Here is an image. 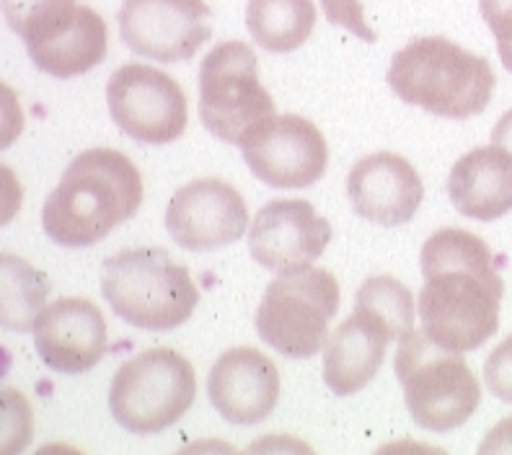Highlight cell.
I'll return each mask as SVG.
<instances>
[{
	"label": "cell",
	"instance_id": "6da1fadb",
	"mask_svg": "<svg viewBox=\"0 0 512 455\" xmlns=\"http://www.w3.org/2000/svg\"><path fill=\"white\" fill-rule=\"evenodd\" d=\"M425 287L419 293L422 329L453 352H474L500 329L505 293L494 256L479 236L461 228H440L422 246Z\"/></svg>",
	"mask_w": 512,
	"mask_h": 455
},
{
	"label": "cell",
	"instance_id": "7a4b0ae2",
	"mask_svg": "<svg viewBox=\"0 0 512 455\" xmlns=\"http://www.w3.org/2000/svg\"><path fill=\"white\" fill-rule=\"evenodd\" d=\"M143 202V176L119 150L91 148L75 156L44 202V233L65 249H86L130 220Z\"/></svg>",
	"mask_w": 512,
	"mask_h": 455
},
{
	"label": "cell",
	"instance_id": "3957f363",
	"mask_svg": "<svg viewBox=\"0 0 512 455\" xmlns=\"http://www.w3.org/2000/svg\"><path fill=\"white\" fill-rule=\"evenodd\" d=\"M404 104L448 119H469L487 109L494 94V70L484 57L445 37H422L391 57L386 75Z\"/></svg>",
	"mask_w": 512,
	"mask_h": 455
},
{
	"label": "cell",
	"instance_id": "277c9868",
	"mask_svg": "<svg viewBox=\"0 0 512 455\" xmlns=\"http://www.w3.org/2000/svg\"><path fill=\"white\" fill-rule=\"evenodd\" d=\"M101 295L122 321L143 331L182 326L200 303L189 269L163 249H125L104 259Z\"/></svg>",
	"mask_w": 512,
	"mask_h": 455
},
{
	"label": "cell",
	"instance_id": "5b68a950",
	"mask_svg": "<svg viewBox=\"0 0 512 455\" xmlns=\"http://www.w3.org/2000/svg\"><path fill=\"white\" fill-rule=\"evenodd\" d=\"M3 16L42 73L73 78L107 57V21L73 0H3Z\"/></svg>",
	"mask_w": 512,
	"mask_h": 455
},
{
	"label": "cell",
	"instance_id": "8992f818",
	"mask_svg": "<svg viewBox=\"0 0 512 455\" xmlns=\"http://www.w3.org/2000/svg\"><path fill=\"white\" fill-rule=\"evenodd\" d=\"M394 368L406 409L422 430H456L479 406L481 386L461 352L435 344L425 329L399 339Z\"/></svg>",
	"mask_w": 512,
	"mask_h": 455
},
{
	"label": "cell",
	"instance_id": "52a82bcc",
	"mask_svg": "<svg viewBox=\"0 0 512 455\" xmlns=\"http://www.w3.org/2000/svg\"><path fill=\"white\" fill-rule=\"evenodd\" d=\"M339 311L337 277L316 267L282 272L269 282L256 308L254 326L262 342L285 357L319 355L329 339V321Z\"/></svg>",
	"mask_w": 512,
	"mask_h": 455
},
{
	"label": "cell",
	"instance_id": "ba28073f",
	"mask_svg": "<svg viewBox=\"0 0 512 455\" xmlns=\"http://www.w3.org/2000/svg\"><path fill=\"white\" fill-rule=\"evenodd\" d=\"M194 396L197 375L187 357L156 347L119 365L109 386V409L127 432L156 435L189 412Z\"/></svg>",
	"mask_w": 512,
	"mask_h": 455
},
{
	"label": "cell",
	"instance_id": "9c48e42d",
	"mask_svg": "<svg viewBox=\"0 0 512 455\" xmlns=\"http://www.w3.org/2000/svg\"><path fill=\"white\" fill-rule=\"evenodd\" d=\"M275 117V101L259 81V60L246 42H220L200 65V119L223 143L241 145L254 127Z\"/></svg>",
	"mask_w": 512,
	"mask_h": 455
},
{
	"label": "cell",
	"instance_id": "30bf717a",
	"mask_svg": "<svg viewBox=\"0 0 512 455\" xmlns=\"http://www.w3.org/2000/svg\"><path fill=\"white\" fill-rule=\"evenodd\" d=\"M107 104L114 125L145 145H166L187 127V96L163 70L143 63L122 65L107 83Z\"/></svg>",
	"mask_w": 512,
	"mask_h": 455
},
{
	"label": "cell",
	"instance_id": "8fae6325",
	"mask_svg": "<svg viewBox=\"0 0 512 455\" xmlns=\"http://www.w3.org/2000/svg\"><path fill=\"white\" fill-rule=\"evenodd\" d=\"M251 174L267 187L303 189L324 176L329 148L311 119L298 114L269 117L241 140Z\"/></svg>",
	"mask_w": 512,
	"mask_h": 455
},
{
	"label": "cell",
	"instance_id": "7c38bea8",
	"mask_svg": "<svg viewBox=\"0 0 512 455\" xmlns=\"http://www.w3.org/2000/svg\"><path fill=\"white\" fill-rule=\"evenodd\" d=\"M205 0H125L119 37L135 55L156 63H187L213 37Z\"/></svg>",
	"mask_w": 512,
	"mask_h": 455
},
{
	"label": "cell",
	"instance_id": "4fadbf2b",
	"mask_svg": "<svg viewBox=\"0 0 512 455\" xmlns=\"http://www.w3.org/2000/svg\"><path fill=\"white\" fill-rule=\"evenodd\" d=\"M166 228L179 249L215 251L244 236L249 210L228 181L197 179L176 189L166 210Z\"/></svg>",
	"mask_w": 512,
	"mask_h": 455
},
{
	"label": "cell",
	"instance_id": "5bb4252c",
	"mask_svg": "<svg viewBox=\"0 0 512 455\" xmlns=\"http://www.w3.org/2000/svg\"><path fill=\"white\" fill-rule=\"evenodd\" d=\"M331 241L329 220L308 200H272L259 207L249 228V251L259 267L290 272L319 259Z\"/></svg>",
	"mask_w": 512,
	"mask_h": 455
},
{
	"label": "cell",
	"instance_id": "9a60e30c",
	"mask_svg": "<svg viewBox=\"0 0 512 455\" xmlns=\"http://www.w3.org/2000/svg\"><path fill=\"white\" fill-rule=\"evenodd\" d=\"M32 331L39 360L55 373H86L107 352V321L86 298L55 300L42 308Z\"/></svg>",
	"mask_w": 512,
	"mask_h": 455
},
{
	"label": "cell",
	"instance_id": "2e32d148",
	"mask_svg": "<svg viewBox=\"0 0 512 455\" xmlns=\"http://www.w3.org/2000/svg\"><path fill=\"white\" fill-rule=\"evenodd\" d=\"M207 396L225 422H262L280 399V370L254 347H236L223 352L210 368Z\"/></svg>",
	"mask_w": 512,
	"mask_h": 455
},
{
	"label": "cell",
	"instance_id": "e0dca14e",
	"mask_svg": "<svg viewBox=\"0 0 512 455\" xmlns=\"http://www.w3.org/2000/svg\"><path fill=\"white\" fill-rule=\"evenodd\" d=\"M347 194L357 215L394 228L414 218L425 197V187L404 156L381 150L352 166L347 176Z\"/></svg>",
	"mask_w": 512,
	"mask_h": 455
},
{
	"label": "cell",
	"instance_id": "ac0fdd59",
	"mask_svg": "<svg viewBox=\"0 0 512 455\" xmlns=\"http://www.w3.org/2000/svg\"><path fill=\"white\" fill-rule=\"evenodd\" d=\"M394 342L388 326L373 311L357 308L331 331L324 347V381L337 396L363 391L386 357V344Z\"/></svg>",
	"mask_w": 512,
	"mask_h": 455
},
{
	"label": "cell",
	"instance_id": "d6986e66",
	"mask_svg": "<svg viewBox=\"0 0 512 455\" xmlns=\"http://www.w3.org/2000/svg\"><path fill=\"white\" fill-rule=\"evenodd\" d=\"M448 197L461 215L497 220L512 210V156L502 148H476L456 161Z\"/></svg>",
	"mask_w": 512,
	"mask_h": 455
},
{
	"label": "cell",
	"instance_id": "ffe728a7",
	"mask_svg": "<svg viewBox=\"0 0 512 455\" xmlns=\"http://www.w3.org/2000/svg\"><path fill=\"white\" fill-rule=\"evenodd\" d=\"M313 0H249L246 26L267 52H293L308 42L316 26Z\"/></svg>",
	"mask_w": 512,
	"mask_h": 455
},
{
	"label": "cell",
	"instance_id": "44dd1931",
	"mask_svg": "<svg viewBox=\"0 0 512 455\" xmlns=\"http://www.w3.org/2000/svg\"><path fill=\"white\" fill-rule=\"evenodd\" d=\"M50 293V280L19 256H3V326L11 331H29L37 313H42Z\"/></svg>",
	"mask_w": 512,
	"mask_h": 455
},
{
	"label": "cell",
	"instance_id": "7402d4cb",
	"mask_svg": "<svg viewBox=\"0 0 512 455\" xmlns=\"http://www.w3.org/2000/svg\"><path fill=\"white\" fill-rule=\"evenodd\" d=\"M355 306L373 311L388 326L394 342L404 339L414 329V303L412 293L404 282L388 275L368 277L357 287Z\"/></svg>",
	"mask_w": 512,
	"mask_h": 455
},
{
	"label": "cell",
	"instance_id": "603a6c76",
	"mask_svg": "<svg viewBox=\"0 0 512 455\" xmlns=\"http://www.w3.org/2000/svg\"><path fill=\"white\" fill-rule=\"evenodd\" d=\"M484 383L487 391L500 401L512 404V337L500 342L484 362Z\"/></svg>",
	"mask_w": 512,
	"mask_h": 455
},
{
	"label": "cell",
	"instance_id": "cb8c5ba5",
	"mask_svg": "<svg viewBox=\"0 0 512 455\" xmlns=\"http://www.w3.org/2000/svg\"><path fill=\"white\" fill-rule=\"evenodd\" d=\"M321 8H324L326 19H329L331 24L344 26L347 32L365 39V42H375V32L365 24L363 6H360L357 0H321Z\"/></svg>",
	"mask_w": 512,
	"mask_h": 455
},
{
	"label": "cell",
	"instance_id": "d4e9b609",
	"mask_svg": "<svg viewBox=\"0 0 512 455\" xmlns=\"http://www.w3.org/2000/svg\"><path fill=\"white\" fill-rule=\"evenodd\" d=\"M479 8L497 44H512V0H479Z\"/></svg>",
	"mask_w": 512,
	"mask_h": 455
},
{
	"label": "cell",
	"instance_id": "484cf974",
	"mask_svg": "<svg viewBox=\"0 0 512 455\" xmlns=\"http://www.w3.org/2000/svg\"><path fill=\"white\" fill-rule=\"evenodd\" d=\"M479 453H512V417L502 419L500 424H494L492 432L479 445Z\"/></svg>",
	"mask_w": 512,
	"mask_h": 455
},
{
	"label": "cell",
	"instance_id": "4316f807",
	"mask_svg": "<svg viewBox=\"0 0 512 455\" xmlns=\"http://www.w3.org/2000/svg\"><path fill=\"white\" fill-rule=\"evenodd\" d=\"M492 145H497V148H502L512 156V109L507 114H502L500 122L494 125Z\"/></svg>",
	"mask_w": 512,
	"mask_h": 455
},
{
	"label": "cell",
	"instance_id": "83f0119b",
	"mask_svg": "<svg viewBox=\"0 0 512 455\" xmlns=\"http://www.w3.org/2000/svg\"><path fill=\"white\" fill-rule=\"evenodd\" d=\"M497 52L502 57V65L512 73V44H497Z\"/></svg>",
	"mask_w": 512,
	"mask_h": 455
}]
</instances>
